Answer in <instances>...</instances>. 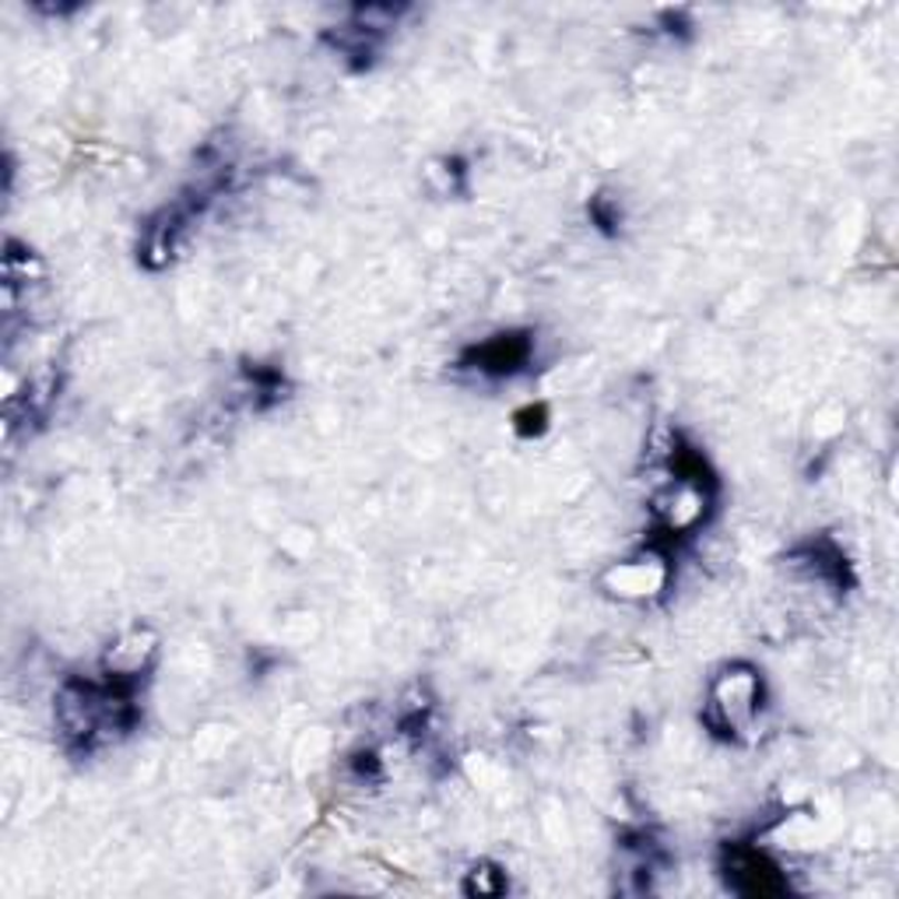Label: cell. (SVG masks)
Listing matches in <instances>:
<instances>
[{"instance_id":"cell-1","label":"cell","mask_w":899,"mask_h":899,"mask_svg":"<svg viewBox=\"0 0 899 899\" xmlns=\"http://www.w3.org/2000/svg\"><path fill=\"white\" fill-rule=\"evenodd\" d=\"M755 703H759V679L755 674H724L721 682L713 685V713H721L724 728H741L755 713Z\"/></svg>"},{"instance_id":"cell-2","label":"cell","mask_w":899,"mask_h":899,"mask_svg":"<svg viewBox=\"0 0 899 899\" xmlns=\"http://www.w3.org/2000/svg\"><path fill=\"white\" fill-rule=\"evenodd\" d=\"M731 879H734V886L741 889V882L745 879H752L749 886H745V892H777L780 889V879H777V871L767 865V858H762V853H755V850H738L734 858H731Z\"/></svg>"},{"instance_id":"cell-3","label":"cell","mask_w":899,"mask_h":899,"mask_svg":"<svg viewBox=\"0 0 899 899\" xmlns=\"http://www.w3.org/2000/svg\"><path fill=\"white\" fill-rule=\"evenodd\" d=\"M478 358V369H488V373H513L516 366H524L527 358V342L524 337H513V334H503V337H492L488 345H482L475 352Z\"/></svg>"}]
</instances>
